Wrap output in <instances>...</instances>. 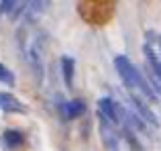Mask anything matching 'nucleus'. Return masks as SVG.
Listing matches in <instances>:
<instances>
[{"label":"nucleus","instance_id":"14","mask_svg":"<svg viewBox=\"0 0 161 151\" xmlns=\"http://www.w3.org/2000/svg\"><path fill=\"white\" fill-rule=\"evenodd\" d=\"M14 8H16L14 0H4V2H0V12H10V14H12Z\"/></svg>","mask_w":161,"mask_h":151},{"label":"nucleus","instance_id":"1","mask_svg":"<svg viewBox=\"0 0 161 151\" xmlns=\"http://www.w3.org/2000/svg\"><path fill=\"white\" fill-rule=\"evenodd\" d=\"M114 68H116L120 80L125 82V86L129 88V94H137L147 98L149 102H157V94H155L153 86L145 80V76L139 72L133 65V61L125 55H116L114 57Z\"/></svg>","mask_w":161,"mask_h":151},{"label":"nucleus","instance_id":"7","mask_svg":"<svg viewBox=\"0 0 161 151\" xmlns=\"http://www.w3.org/2000/svg\"><path fill=\"white\" fill-rule=\"evenodd\" d=\"M0 110L2 112H27V106L10 92H0Z\"/></svg>","mask_w":161,"mask_h":151},{"label":"nucleus","instance_id":"4","mask_svg":"<svg viewBox=\"0 0 161 151\" xmlns=\"http://www.w3.org/2000/svg\"><path fill=\"white\" fill-rule=\"evenodd\" d=\"M98 115L104 116L108 123H112L114 127H116V125H122V119H125V108H122L116 100L104 96V98L98 100Z\"/></svg>","mask_w":161,"mask_h":151},{"label":"nucleus","instance_id":"9","mask_svg":"<svg viewBox=\"0 0 161 151\" xmlns=\"http://www.w3.org/2000/svg\"><path fill=\"white\" fill-rule=\"evenodd\" d=\"M2 141L8 149H16L25 143V135L20 131H16V129H8V131L2 133Z\"/></svg>","mask_w":161,"mask_h":151},{"label":"nucleus","instance_id":"8","mask_svg":"<svg viewBox=\"0 0 161 151\" xmlns=\"http://www.w3.org/2000/svg\"><path fill=\"white\" fill-rule=\"evenodd\" d=\"M61 112H63V116H65L67 120H71V119H78V116H82L84 112H86V104H84V100H80V98L67 100V102L63 104Z\"/></svg>","mask_w":161,"mask_h":151},{"label":"nucleus","instance_id":"11","mask_svg":"<svg viewBox=\"0 0 161 151\" xmlns=\"http://www.w3.org/2000/svg\"><path fill=\"white\" fill-rule=\"evenodd\" d=\"M122 135H125V139H126V143L133 147V151H143V145L137 141V137H135V133H133V129L129 127V125H125V129H122Z\"/></svg>","mask_w":161,"mask_h":151},{"label":"nucleus","instance_id":"5","mask_svg":"<svg viewBox=\"0 0 161 151\" xmlns=\"http://www.w3.org/2000/svg\"><path fill=\"white\" fill-rule=\"evenodd\" d=\"M129 102L130 106L135 108V112H137L139 116H141L143 123H149L151 127L159 129V120H157V115H155L153 110H151L149 106H147V98H143V96H137V94H129Z\"/></svg>","mask_w":161,"mask_h":151},{"label":"nucleus","instance_id":"3","mask_svg":"<svg viewBox=\"0 0 161 151\" xmlns=\"http://www.w3.org/2000/svg\"><path fill=\"white\" fill-rule=\"evenodd\" d=\"M143 53L149 61V70L161 80V35L157 31L145 33V43H143Z\"/></svg>","mask_w":161,"mask_h":151},{"label":"nucleus","instance_id":"6","mask_svg":"<svg viewBox=\"0 0 161 151\" xmlns=\"http://www.w3.org/2000/svg\"><path fill=\"white\" fill-rule=\"evenodd\" d=\"M98 129H100V135H102L104 147H106L108 151H118V133H116V127H114L112 123H108L104 116H100V119H98Z\"/></svg>","mask_w":161,"mask_h":151},{"label":"nucleus","instance_id":"10","mask_svg":"<svg viewBox=\"0 0 161 151\" xmlns=\"http://www.w3.org/2000/svg\"><path fill=\"white\" fill-rule=\"evenodd\" d=\"M59 64H61V74H63V80H65V86L74 88V59L69 55H63Z\"/></svg>","mask_w":161,"mask_h":151},{"label":"nucleus","instance_id":"12","mask_svg":"<svg viewBox=\"0 0 161 151\" xmlns=\"http://www.w3.org/2000/svg\"><path fill=\"white\" fill-rule=\"evenodd\" d=\"M0 82L6 84V86H12V84H14V74H12L4 64H0Z\"/></svg>","mask_w":161,"mask_h":151},{"label":"nucleus","instance_id":"2","mask_svg":"<svg viewBox=\"0 0 161 151\" xmlns=\"http://www.w3.org/2000/svg\"><path fill=\"white\" fill-rule=\"evenodd\" d=\"M45 51H47V33L37 31V35L33 37L31 45L27 49V59H29V65H31V72H33L37 86H41L45 78Z\"/></svg>","mask_w":161,"mask_h":151},{"label":"nucleus","instance_id":"13","mask_svg":"<svg viewBox=\"0 0 161 151\" xmlns=\"http://www.w3.org/2000/svg\"><path fill=\"white\" fill-rule=\"evenodd\" d=\"M106 4H108V2H98V8H96L94 2H90V6L94 8V12H100V8H104ZM80 12H86V10H80ZM84 16H88V20H90V23H104L102 16H90V14H84Z\"/></svg>","mask_w":161,"mask_h":151}]
</instances>
